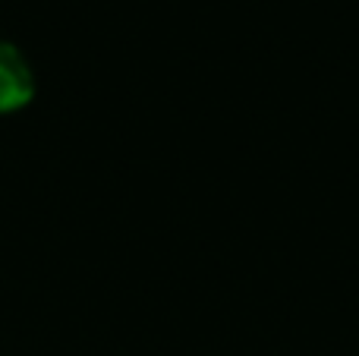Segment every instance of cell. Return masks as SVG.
Returning <instances> with one entry per match:
<instances>
[{
  "mask_svg": "<svg viewBox=\"0 0 359 356\" xmlns=\"http://www.w3.org/2000/svg\"><path fill=\"white\" fill-rule=\"evenodd\" d=\"M35 69L13 41L0 38V114H16L35 98Z\"/></svg>",
  "mask_w": 359,
  "mask_h": 356,
  "instance_id": "cell-1",
  "label": "cell"
}]
</instances>
